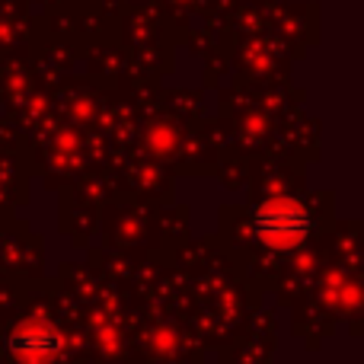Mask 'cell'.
Returning a JSON list of instances; mask_svg holds the SVG:
<instances>
[{"mask_svg":"<svg viewBox=\"0 0 364 364\" xmlns=\"http://www.w3.org/2000/svg\"><path fill=\"white\" fill-rule=\"evenodd\" d=\"M10 355L19 364H51L61 355V333L42 316H26L10 333Z\"/></svg>","mask_w":364,"mask_h":364,"instance_id":"obj_2","label":"cell"},{"mask_svg":"<svg viewBox=\"0 0 364 364\" xmlns=\"http://www.w3.org/2000/svg\"><path fill=\"white\" fill-rule=\"evenodd\" d=\"M310 214L297 198H269L256 211V233L272 250H297L310 233Z\"/></svg>","mask_w":364,"mask_h":364,"instance_id":"obj_1","label":"cell"}]
</instances>
